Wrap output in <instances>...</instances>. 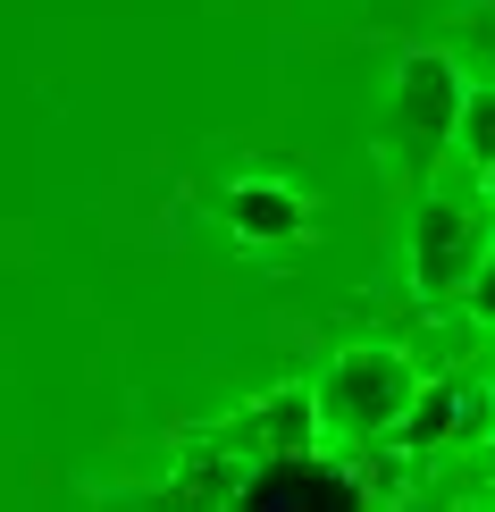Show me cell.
Wrapping results in <instances>:
<instances>
[{
	"label": "cell",
	"instance_id": "obj_3",
	"mask_svg": "<svg viewBox=\"0 0 495 512\" xmlns=\"http://www.w3.org/2000/svg\"><path fill=\"white\" fill-rule=\"evenodd\" d=\"M454 135H462V84H454V68H445V59H412L403 84H395V143H403V160L428 168Z\"/></svg>",
	"mask_w": 495,
	"mask_h": 512
},
{
	"label": "cell",
	"instance_id": "obj_5",
	"mask_svg": "<svg viewBox=\"0 0 495 512\" xmlns=\"http://www.w3.org/2000/svg\"><path fill=\"white\" fill-rule=\"evenodd\" d=\"M311 420H319L311 395H277V403H261V412H244L227 429V454H244V462H303Z\"/></svg>",
	"mask_w": 495,
	"mask_h": 512
},
{
	"label": "cell",
	"instance_id": "obj_4",
	"mask_svg": "<svg viewBox=\"0 0 495 512\" xmlns=\"http://www.w3.org/2000/svg\"><path fill=\"white\" fill-rule=\"evenodd\" d=\"M235 512H361V487L336 471H311V462H269Z\"/></svg>",
	"mask_w": 495,
	"mask_h": 512
},
{
	"label": "cell",
	"instance_id": "obj_6",
	"mask_svg": "<svg viewBox=\"0 0 495 512\" xmlns=\"http://www.w3.org/2000/svg\"><path fill=\"white\" fill-rule=\"evenodd\" d=\"M303 194H294V185H269V177H252V185H235L227 194V227L244 244H294L303 236Z\"/></svg>",
	"mask_w": 495,
	"mask_h": 512
},
{
	"label": "cell",
	"instance_id": "obj_2",
	"mask_svg": "<svg viewBox=\"0 0 495 512\" xmlns=\"http://www.w3.org/2000/svg\"><path fill=\"white\" fill-rule=\"evenodd\" d=\"M487 261V210L479 202H420L412 219V277L420 294H454Z\"/></svg>",
	"mask_w": 495,
	"mask_h": 512
},
{
	"label": "cell",
	"instance_id": "obj_7",
	"mask_svg": "<svg viewBox=\"0 0 495 512\" xmlns=\"http://www.w3.org/2000/svg\"><path fill=\"white\" fill-rule=\"evenodd\" d=\"M227 487H235V462L202 454V462H193V471H185V479H177V487L160 496V512H210V504L227 496Z\"/></svg>",
	"mask_w": 495,
	"mask_h": 512
},
{
	"label": "cell",
	"instance_id": "obj_11",
	"mask_svg": "<svg viewBox=\"0 0 495 512\" xmlns=\"http://www.w3.org/2000/svg\"><path fill=\"white\" fill-rule=\"evenodd\" d=\"M487 17H495V0H487Z\"/></svg>",
	"mask_w": 495,
	"mask_h": 512
},
{
	"label": "cell",
	"instance_id": "obj_8",
	"mask_svg": "<svg viewBox=\"0 0 495 512\" xmlns=\"http://www.w3.org/2000/svg\"><path fill=\"white\" fill-rule=\"evenodd\" d=\"M462 420H470L462 387H428V395L412 403V412H403V437H412V445H428V437H454Z\"/></svg>",
	"mask_w": 495,
	"mask_h": 512
},
{
	"label": "cell",
	"instance_id": "obj_9",
	"mask_svg": "<svg viewBox=\"0 0 495 512\" xmlns=\"http://www.w3.org/2000/svg\"><path fill=\"white\" fill-rule=\"evenodd\" d=\"M462 152L479 160V168H495V84L462 101Z\"/></svg>",
	"mask_w": 495,
	"mask_h": 512
},
{
	"label": "cell",
	"instance_id": "obj_1",
	"mask_svg": "<svg viewBox=\"0 0 495 512\" xmlns=\"http://www.w3.org/2000/svg\"><path fill=\"white\" fill-rule=\"evenodd\" d=\"M420 403V378H412V361L403 353H378V345H361V353H344L328 378H319V412L336 420V429H353V437H378V429H403V412Z\"/></svg>",
	"mask_w": 495,
	"mask_h": 512
},
{
	"label": "cell",
	"instance_id": "obj_10",
	"mask_svg": "<svg viewBox=\"0 0 495 512\" xmlns=\"http://www.w3.org/2000/svg\"><path fill=\"white\" fill-rule=\"evenodd\" d=\"M470 311L495 319V261H479V277H470Z\"/></svg>",
	"mask_w": 495,
	"mask_h": 512
}]
</instances>
